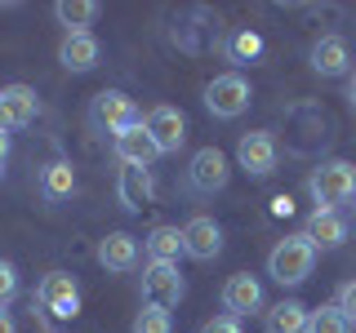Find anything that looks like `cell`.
<instances>
[{"label":"cell","instance_id":"cell-4","mask_svg":"<svg viewBox=\"0 0 356 333\" xmlns=\"http://www.w3.org/2000/svg\"><path fill=\"white\" fill-rule=\"evenodd\" d=\"M143 293H147L152 307H178L183 302V275H178V262H147L143 266Z\"/></svg>","mask_w":356,"mask_h":333},{"label":"cell","instance_id":"cell-18","mask_svg":"<svg viewBox=\"0 0 356 333\" xmlns=\"http://www.w3.org/2000/svg\"><path fill=\"white\" fill-rule=\"evenodd\" d=\"M348 40L343 36H321L316 44H312V67H316L321 76H343L348 71Z\"/></svg>","mask_w":356,"mask_h":333},{"label":"cell","instance_id":"cell-13","mask_svg":"<svg viewBox=\"0 0 356 333\" xmlns=\"http://www.w3.org/2000/svg\"><path fill=\"white\" fill-rule=\"evenodd\" d=\"M98 262H103L107 271H134V266H138V236H129V231H107V236L98 240Z\"/></svg>","mask_w":356,"mask_h":333},{"label":"cell","instance_id":"cell-29","mask_svg":"<svg viewBox=\"0 0 356 333\" xmlns=\"http://www.w3.org/2000/svg\"><path fill=\"white\" fill-rule=\"evenodd\" d=\"M0 333H18V329H14V320H9V311H5V307H0Z\"/></svg>","mask_w":356,"mask_h":333},{"label":"cell","instance_id":"cell-3","mask_svg":"<svg viewBox=\"0 0 356 333\" xmlns=\"http://www.w3.org/2000/svg\"><path fill=\"white\" fill-rule=\"evenodd\" d=\"M205 107L214 111L218 120H236L245 107H250V80L236 71H222L205 85Z\"/></svg>","mask_w":356,"mask_h":333},{"label":"cell","instance_id":"cell-6","mask_svg":"<svg viewBox=\"0 0 356 333\" xmlns=\"http://www.w3.org/2000/svg\"><path fill=\"white\" fill-rule=\"evenodd\" d=\"M36 302L49 311V316H58V320H72L76 311H81V293H76V280L67 271H49L40 280L36 289Z\"/></svg>","mask_w":356,"mask_h":333},{"label":"cell","instance_id":"cell-25","mask_svg":"<svg viewBox=\"0 0 356 333\" xmlns=\"http://www.w3.org/2000/svg\"><path fill=\"white\" fill-rule=\"evenodd\" d=\"M14 293H18V271L14 262H0V307L14 302Z\"/></svg>","mask_w":356,"mask_h":333},{"label":"cell","instance_id":"cell-2","mask_svg":"<svg viewBox=\"0 0 356 333\" xmlns=\"http://www.w3.org/2000/svg\"><path fill=\"white\" fill-rule=\"evenodd\" d=\"M307 191H312V200H316V209H330L334 214L339 205H348V200L356 196V164H348V160L321 164V169L312 173Z\"/></svg>","mask_w":356,"mask_h":333},{"label":"cell","instance_id":"cell-26","mask_svg":"<svg viewBox=\"0 0 356 333\" xmlns=\"http://www.w3.org/2000/svg\"><path fill=\"white\" fill-rule=\"evenodd\" d=\"M334 307H339V311H343V316H348V320H352V325H356V280L339 289V302H334Z\"/></svg>","mask_w":356,"mask_h":333},{"label":"cell","instance_id":"cell-20","mask_svg":"<svg viewBox=\"0 0 356 333\" xmlns=\"http://www.w3.org/2000/svg\"><path fill=\"white\" fill-rule=\"evenodd\" d=\"M267 333H307V307L303 302H276L267 311Z\"/></svg>","mask_w":356,"mask_h":333},{"label":"cell","instance_id":"cell-16","mask_svg":"<svg viewBox=\"0 0 356 333\" xmlns=\"http://www.w3.org/2000/svg\"><path fill=\"white\" fill-rule=\"evenodd\" d=\"M98 40L94 31H72V36H63L58 44V62L67 67V71H89V67H98Z\"/></svg>","mask_w":356,"mask_h":333},{"label":"cell","instance_id":"cell-30","mask_svg":"<svg viewBox=\"0 0 356 333\" xmlns=\"http://www.w3.org/2000/svg\"><path fill=\"white\" fill-rule=\"evenodd\" d=\"M5 155H9V129H0V164H5Z\"/></svg>","mask_w":356,"mask_h":333},{"label":"cell","instance_id":"cell-23","mask_svg":"<svg viewBox=\"0 0 356 333\" xmlns=\"http://www.w3.org/2000/svg\"><path fill=\"white\" fill-rule=\"evenodd\" d=\"M40 187H44V196L49 200H63V196H72V187H76V173H72V164H49L40 178Z\"/></svg>","mask_w":356,"mask_h":333},{"label":"cell","instance_id":"cell-8","mask_svg":"<svg viewBox=\"0 0 356 333\" xmlns=\"http://www.w3.org/2000/svg\"><path fill=\"white\" fill-rule=\"evenodd\" d=\"M276 138L267 129H254V133H241V142H236V160H241V169L245 173H254V178H267L276 169Z\"/></svg>","mask_w":356,"mask_h":333},{"label":"cell","instance_id":"cell-27","mask_svg":"<svg viewBox=\"0 0 356 333\" xmlns=\"http://www.w3.org/2000/svg\"><path fill=\"white\" fill-rule=\"evenodd\" d=\"M259 49H263V44H259L254 31H241V36H236V58H254Z\"/></svg>","mask_w":356,"mask_h":333},{"label":"cell","instance_id":"cell-7","mask_svg":"<svg viewBox=\"0 0 356 333\" xmlns=\"http://www.w3.org/2000/svg\"><path fill=\"white\" fill-rule=\"evenodd\" d=\"M94 120H98L107 133H125L129 125H143V116H138V107H134V98L120 94V89H103V94L94 98Z\"/></svg>","mask_w":356,"mask_h":333},{"label":"cell","instance_id":"cell-17","mask_svg":"<svg viewBox=\"0 0 356 333\" xmlns=\"http://www.w3.org/2000/svg\"><path fill=\"white\" fill-rule=\"evenodd\" d=\"M303 236H307L312 249H339V244L348 240V227H343V218H339V214H330V209H312Z\"/></svg>","mask_w":356,"mask_h":333},{"label":"cell","instance_id":"cell-24","mask_svg":"<svg viewBox=\"0 0 356 333\" xmlns=\"http://www.w3.org/2000/svg\"><path fill=\"white\" fill-rule=\"evenodd\" d=\"M134 333H174V325H170V311L165 307H143L138 316H134Z\"/></svg>","mask_w":356,"mask_h":333},{"label":"cell","instance_id":"cell-28","mask_svg":"<svg viewBox=\"0 0 356 333\" xmlns=\"http://www.w3.org/2000/svg\"><path fill=\"white\" fill-rule=\"evenodd\" d=\"M200 333H241V325H236V316H218V320H209Z\"/></svg>","mask_w":356,"mask_h":333},{"label":"cell","instance_id":"cell-14","mask_svg":"<svg viewBox=\"0 0 356 333\" xmlns=\"http://www.w3.org/2000/svg\"><path fill=\"white\" fill-rule=\"evenodd\" d=\"M116 191H120V205H125L129 214H138V209H147L152 200H156V182H152V169H138V164H125V169H120V182H116Z\"/></svg>","mask_w":356,"mask_h":333},{"label":"cell","instance_id":"cell-1","mask_svg":"<svg viewBox=\"0 0 356 333\" xmlns=\"http://www.w3.org/2000/svg\"><path fill=\"white\" fill-rule=\"evenodd\" d=\"M316 266V249L307 244V236H285L267 253V271H272L276 284H303Z\"/></svg>","mask_w":356,"mask_h":333},{"label":"cell","instance_id":"cell-31","mask_svg":"<svg viewBox=\"0 0 356 333\" xmlns=\"http://www.w3.org/2000/svg\"><path fill=\"white\" fill-rule=\"evenodd\" d=\"M348 98H352V103H356V76H352V80H348Z\"/></svg>","mask_w":356,"mask_h":333},{"label":"cell","instance_id":"cell-9","mask_svg":"<svg viewBox=\"0 0 356 333\" xmlns=\"http://www.w3.org/2000/svg\"><path fill=\"white\" fill-rule=\"evenodd\" d=\"M143 125H147V133L156 138V147H161V155H170V151H178V147L187 142V120H183V111H178V107H170V103L152 107Z\"/></svg>","mask_w":356,"mask_h":333},{"label":"cell","instance_id":"cell-10","mask_svg":"<svg viewBox=\"0 0 356 333\" xmlns=\"http://www.w3.org/2000/svg\"><path fill=\"white\" fill-rule=\"evenodd\" d=\"M183 253L187 258H196V262H209V258H218L222 253V227L214 218H192L183 227Z\"/></svg>","mask_w":356,"mask_h":333},{"label":"cell","instance_id":"cell-22","mask_svg":"<svg viewBox=\"0 0 356 333\" xmlns=\"http://www.w3.org/2000/svg\"><path fill=\"white\" fill-rule=\"evenodd\" d=\"M307 333H352V320L339 307H316L307 311Z\"/></svg>","mask_w":356,"mask_h":333},{"label":"cell","instance_id":"cell-12","mask_svg":"<svg viewBox=\"0 0 356 333\" xmlns=\"http://www.w3.org/2000/svg\"><path fill=\"white\" fill-rule=\"evenodd\" d=\"M156 155H161V147H156V138L147 133V125H129L125 133H116V160L120 164H138V169H147Z\"/></svg>","mask_w":356,"mask_h":333},{"label":"cell","instance_id":"cell-5","mask_svg":"<svg viewBox=\"0 0 356 333\" xmlns=\"http://www.w3.org/2000/svg\"><path fill=\"white\" fill-rule=\"evenodd\" d=\"M227 178H232V164H227V155H222L218 147H200L192 155V164H187V182H192V191L214 196V191L227 187Z\"/></svg>","mask_w":356,"mask_h":333},{"label":"cell","instance_id":"cell-15","mask_svg":"<svg viewBox=\"0 0 356 333\" xmlns=\"http://www.w3.org/2000/svg\"><path fill=\"white\" fill-rule=\"evenodd\" d=\"M222 307L232 311V316H250V311H259L263 307V284L254 280L250 271H241V275H232L227 284H222Z\"/></svg>","mask_w":356,"mask_h":333},{"label":"cell","instance_id":"cell-21","mask_svg":"<svg viewBox=\"0 0 356 333\" xmlns=\"http://www.w3.org/2000/svg\"><path fill=\"white\" fill-rule=\"evenodd\" d=\"M54 14H58V22L67 27V36H72V31H85L89 22L98 18V5H94V0H58Z\"/></svg>","mask_w":356,"mask_h":333},{"label":"cell","instance_id":"cell-19","mask_svg":"<svg viewBox=\"0 0 356 333\" xmlns=\"http://www.w3.org/2000/svg\"><path fill=\"white\" fill-rule=\"evenodd\" d=\"M147 244V253H152V262H178V253H183V231L178 227H152V236L143 240Z\"/></svg>","mask_w":356,"mask_h":333},{"label":"cell","instance_id":"cell-11","mask_svg":"<svg viewBox=\"0 0 356 333\" xmlns=\"http://www.w3.org/2000/svg\"><path fill=\"white\" fill-rule=\"evenodd\" d=\"M36 89H27V85H5L0 89V129H22V125H31L36 120Z\"/></svg>","mask_w":356,"mask_h":333}]
</instances>
